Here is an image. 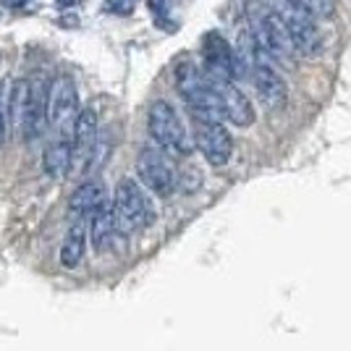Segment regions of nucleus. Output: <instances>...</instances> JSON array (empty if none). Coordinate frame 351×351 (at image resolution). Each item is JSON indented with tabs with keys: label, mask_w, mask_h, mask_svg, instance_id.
Wrapping results in <instances>:
<instances>
[{
	"label": "nucleus",
	"mask_w": 351,
	"mask_h": 351,
	"mask_svg": "<svg viewBox=\"0 0 351 351\" xmlns=\"http://www.w3.org/2000/svg\"><path fill=\"white\" fill-rule=\"evenodd\" d=\"M312 19H333L336 16V0H296Z\"/></svg>",
	"instance_id": "6ab92c4d"
},
{
	"label": "nucleus",
	"mask_w": 351,
	"mask_h": 351,
	"mask_svg": "<svg viewBox=\"0 0 351 351\" xmlns=\"http://www.w3.org/2000/svg\"><path fill=\"white\" fill-rule=\"evenodd\" d=\"M82 0H56V5H58L60 11H69V8H76Z\"/></svg>",
	"instance_id": "5701e85b"
},
{
	"label": "nucleus",
	"mask_w": 351,
	"mask_h": 351,
	"mask_svg": "<svg viewBox=\"0 0 351 351\" xmlns=\"http://www.w3.org/2000/svg\"><path fill=\"white\" fill-rule=\"evenodd\" d=\"M95 149H97V113H95V108H84V110H79V116H76L71 129L73 168L82 171V173L89 171Z\"/></svg>",
	"instance_id": "9d476101"
},
{
	"label": "nucleus",
	"mask_w": 351,
	"mask_h": 351,
	"mask_svg": "<svg viewBox=\"0 0 351 351\" xmlns=\"http://www.w3.org/2000/svg\"><path fill=\"white\" fill-rule=\"evenodd\" d=\"M29 82V97H27V113L21 123V136L27 142L40 139L47 132V87L50 82H45L43 76H32Z\"/></svg>",
	"instance_id": "f8f14e48"
},
{
	"label": "nucleus",
	"mask_w": 351,
	"mask_h": 351,
	"mask_svg": "<svg viewBox=\"0 0 351 351\" xmlns=\"http://www.w3.org/2000/svg\"><path fill=\"white\" fill-rule=\"evenodd\" d=\"M113 220H116V234L132 236L136 231H145L155 223V207L152 199L147 197L139 181L134 178H121L113 194Z\"/></svg>",
	"instance_id": "f03ea898"
},
{
	"label": "nucleus",
	"mask_w": 351,
	"mask_h": 351,
	"mask_svg": "<svg viewBox=\"0 0 351 351\" xmlns=\"http://www.w3.org/2000/svg\"><path fill=\"white\" fill-rule=\"evenodd\" d=\"M136 176H139V181L145 184L147 189L152 191V194H158V197H171L176 191V184H178V176H176L173 165L155 147H145L139 152V158H136Z\"/></svg>",
	"instance_id": "0eeeda50"
},
{
	"label": "nucleus",
	"mask_w": 351,
	"mask_h": 351,
	"mask_svg": "<svg viewBox=\"0 0 351 351\" xmlns=\"http://www.w3.org/2000/svg\"><path fill=\"white\" fill-rule=\"evenodd\" d=\"M278 19L283 21V27L289 32V40L296 56L302 58H320L322 56V34L317 29V21L296 3V0H270L267 3Z\"/></svg>",
	"instance_id": "20e7f679"
},
{
	"label": "nucleus",
	"mask_w": 351,
	"mask_h": 351,
	"mask_svg": "<svg viewBox=\"0 0 351 351\" xmlns=\"http://www.w3.org/2000/svg\"><path fill=\"white\" fill-rule=\"evenodd\" d=\"M147 129H149V136L155 139V145L160 147L162 155L165 152L173 155V158H186V155H191V149H194L191 136L171 103L155 100V103L149 105Z\"/></svg>",
	"instance_id": "39448f33"
},
{
	"label": "nucleus",
	"mask_w": 351,
	"mask_h": 351,
	"mask_svg": "<svg viewBox=\"0 0 351 351\" xmlns=\"http://www.w3.org/2000/svg\"><path fill=\"white\" fill-rule=\"evenodd\" d=\"M176 87L181 92L184 103L189 105L191 118L194 121H205V123H220L223 121V105H220L215 89L210 87L205 73L199 71L194 63L184 60L176 66Z\"/></svg>",
	"instance_id": "7ed1b4c3"
},
{
	"label": "nucleus",
	"mask_w": 351,
	"mask_h": 351,
	"mask_svg": "<svg viewBox=\"0 0 351 351\" xmlns=\"http://www.w3.org/2000/svg\"><path fill=\"white\" fill-rule=\"evenodd\" d=\"M32 0H0V5H5V8H24Z\"/></svg>",
	"instance_id": "412c9836"
},
{
	"label": "nucleus",
	"mask_w": 351,
	"mask_h": 351,
	"mask_svg": "<svg viewBox=\"0 0 351 351\" xmlns=\"http://www.w3.org/2000/svg\"><path fill=\"white\" fill-rule=\"evenodd\" d=\"M191 145L197 147L210 165H226L231 160L234 152V139L223 123H205V121H194V136Z\"/></svg>",
	"instance_id": "1a4fd4ad"
},
{
	"label": "nucleus",
	"mask_w": 351,
	"mask_h": 351,
	"mask_svg": "<svg viewBox=\"0 0 351 351\" xmlns=\"http://www.w3.org/2000/svg\"><path fill=\"white\" fill-rule=\"evenodd\" d=\"M5 145V110L0 105V147Z\"/></svg>",
	"instance_id": "4be33fe9"
},
{
	"label": "nucleus",
	"mask_w": 351,
	"mask_h": 351,
	"mask_svg": "<svg viewBox=\"0 0 351 351\" xmlns=\"http://www.w3.org/2000/svg\"><path fill=\"white\" fill-rule=\"evenodd\" d=\"M202 58H205V76L210 79H228L234 82V53L231 45L218 32H207L202 40Z\"/></svg>",
	"instance_id": "ddd939ff"
},
{
	"label": "nucleus",
	"mask_w": 351,
	"mask_h": 351,
	"mask_svg": "<svg viewBox=\"0 0 351 351\" xmlns=\"http://www.w3.org/2000/svg\"><path fill=\"white\" fill-rule=\"evenodd\" d=\"M249 76H252V84L257 89V95H260L265 108L273 110V113H280L286 108V103H289V89H286L283 76L276 71V66L267 63V58L260 50L254 53V66H252Z\"/></svg>",
	"instance_id": "6e6552de"
},
{
	"label": "nucleus",
	"mask_w": 351,
	"mask_h": 351,
	"mask_svg": "<svg viewBox=\"0 0 351 351\" xmlns=\"http://www.w3.org/2000/svg\"><path fill=\"white\" fill-rule=\"evenodd\" d=\"M84 252H87V226H84V220H71L66 239L60 244V265L69 270L79 267V263L84 260Z\"/></svg>",
	"instance_id": "dca6fc26"
},
{
	"label": "nucleus",
	"mask_w": 351,
	"mask_h": 351,
	"mask_svg": "<svg viewBox=\"0 0 351 351\" xmlns=\"http://www.w3.org/2000/svg\"><path fill=\"white\" fill-rule=\"evenodd\" d=\"M247 24L254 47L265 58L278 60L280 66H293V47L289 40V32L283 27L278 14L265 0H247Z\"/></svg>",
	"instance_id": "f257e3e1"
},
{
	"label": "nucleus",
	"mask_w": 351,
	"mask_h": 351,
	"mask_svg": "<svg viewBox=\"0 0 351 351\" xmlns=\"http://www.w3.org/2000/svg\"><path fill=\"white\" fill-rule=\"evenodd\" d=\"M79 116V95L71 76L58 73L47 87V126L58 139H71L73 121Z\"/></svg>",
	"instance_id": "423d86ee"
},
{
	"label": "nucleus",
	"mask_w": 351,
	"mask_h": 351,
	"mask_svg": "<svg viewBox=\"0 0 351 351\" xmlns=\"http://www.w3.org/2000/svg\"><path fill=\"white\" fill-rule=\"evenodd\" d=\"M43 168L50 178H66L73 171V158H71V139H56L53 145L45 149Z\"/></svg>",
	"instance_id": "f3484780"
},
{
	"label": "nucleus",
	"mask_w": 351,
	"mask_h": 351,
	"mask_svg": "<svg viewBox=\"0 0 351 351\" xmlns=\"http://www.w3.org/2000/svg\"><path fill=\"white\" fill-rule=\"evenodd\" d=\"M205 79L210 82V87L215 89V95H218L220 105H223V116L228 118L234 126L247 129V126L254 123V105L249 103V97L236 87L234 82H228V79H210V76H205Z\"/></svg>",
	"instance_id": "9b49d317"
},
{
	"label": "nucleus",
	"mask_w": 351,
	"mask_h": 351,
	"mask_svg": "<svg viewBox=\"0 0 351 351\" xmlns=\"http://www.w3.org/2000/svg\"><path fill=\"white\" fill-rule=\"evenodd\" d=\"M108 202V189H105L103 181L92 178V181H84L79 184L73 194L69 197V218L71 220H84L89 218L100 205Z\"/></svg>",
	"instance_id": "4468645a"
},
{
	"label": "nucleus",
	"mask_w": 351,
	"mask_h": 351,
	"mask_svg": "<svg viewBox=\"0 0 351 351\" xmlns=\"http://www.w3.org/2000/svg\"><path fill=\"white\" fill-rule=\"evenodd\" d=\"M27 97H29V82H27V79L14 82V89H11V95H8V113H5V116L11 118V126H14V132H19V134H21L24 113H27Z\"/></svg>",
	"instance_id": "a211bd4d"
},
{
	"label": "nucleus",
	"mask_w": 351,
	"mask_h": 351,
	"mask_svg": "<svg viewBox=\"0 0 351 351\" xmlns=\"http://www.w3.org/2000/svg\"><path fill=\"white\" fill-rule=\"evenodd\" d=\"M132 5L134 0H110L105 8L108 11H116V14H132Z\"/></svg>",
	"instance_id": "aec40b11"
},
{
	"label": "nucleus",
	"mask_w": 351,
	"mask_h": 351,
	"mask_svg": "<svg viewBox=\"0 0 351 351\" xmlns=\"http://www.w3.org/2000/svg\"><path fill=\"white\" fill-rule=\"evenodd\" d=\"M113 236H116V220H113V207H110V199H108L105 205H100L89 215L87 239H92V247L97 252H105L113 244Z\"/></svg>",
	"instance_id": "2eb2a0df"
}]
</instances>
